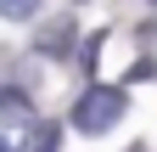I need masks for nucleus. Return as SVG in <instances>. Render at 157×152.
<instances>
[{"mask_svg": "<svg viewBox=\"0 0 157 152\" xmlns=\"http://www.w3.org/2000/svg\"><path fill=\"white\" fill-rule=\"evenodd\" d=\"M73 45H78L73 17H56V23H51V28H39V40H34L39 56H73Z\"/></svg>", "mask_w": 157, "mask_h": 152, "instance_id": "2", "label": "nucleus"}, {"mask_svg": "<svg viewBox=\"0 0 157 152\" xmlns=\"http://www.w3.org/2000/svg\"><path fill=\"white\" fill-rule=\"evenodd\" d=\"M0 118H6V124H28V118H34L23 90H0Z\"/></svg>", "mask_w": 157, "mask_h": 152, "instance_id": "3", "label": "nucleus"}, {"mask_svg": "<svg viewBox=\"0 0 157 152\" xmlns=\"http://www.w3.org/2000/svg\"><path fill=\"white\" fill-rule=\"evenodd\" d=\"M39 0H0V17H11V23H23V17H34Z\"/></svg>", "mask_w": 157, "mask_h": 152, "instance_id": "5", "label": "nucleus"}, {"mask_svg": "<svg viewBox=\"0 0 157 152\" xmlns=\"http://www.w3.org/2000/svg\"><path fill=\"white\" fill-rule=\"evenodd\" d=\"M124 107H129L124 85H90L84 96H78V107H73V124L84 130V135H95V130H112L124 118Z\"/></svg>", "mask_w": 157, "mask_h": 152, "instance_id": "1", "label": "nucleus"}, {"mask_svg": "<svg viewBox=\"0 0 157 152\" xmlns=\"http://www.w3.org/2000/svg\"><path fill=\"white\" fill-rule=\"evenodd\" d=\"M56 141H62V130H56V124H34V130H28V152H51Z\"/></svg>", "mask_w": 157, "mask_h": 152, "instance_id": "4", "label": "nucleus"}]
</instances>
